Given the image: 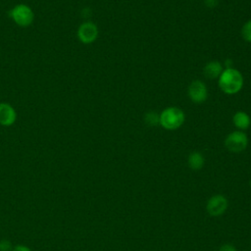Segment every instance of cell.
I'll return each instance as SVG.
<instances>
[{
    "label": "cell",
    "mask_w": 251,
    "mask_h": 251,
    "mask_svg": "<svg viewBox=\"0 0 251 251\" xmlns=\"http://www.w3.org/2000/svg\"><path fill=\"white\" fill-rule=\"evenodd\" d=\"M144 121L148 126H157L160 125V114L155 111H149L144 116Z\"/></svg>",
    "instance_id": "obj_12"
},
{
    "label": "cell",
    "mask_w": 251,
    "mask_h": 251,
    "mask_svg": "<svg viewBox=\"0 0 251 251\" xmlns=\"http://www.w3.org/2000/svg\"><path fill=\"white\" fill-rule=\"evenodd\" d=\"M187 93L191 101L194 103H202L208 97V88L203 81L195 79L190 82Z\"/></svg>",
    "instance_id": "obj_7"
},
{
    "label": "cell",
    "mask_w": 251,
    "mask_h": 251,
    "mask_svg": "<svg viewBox=\"0 0 251 251\" xmlns=\"http://www.w3.org/2000/svg\"><path fill=\"white\" fill-rule=\"evenodd\" d=\"M219 87L226 94H235L243 86V76L241 73L234 68H226L219 76Z\"/></svg>",
    "instance_id": "obj_1"
},
{
    "label": "cell",
    "mask_w": 251,
    "mask_h": 251,
    "mask_svg": "<svg viewBox=\"0 0 251 251\" xmlns=\"http://www.w3.org/2000/svg\"><path fill=\"white\" fill-rule=\"evenodd\" d=\"M249 185H250V187H251V179H250V181H249Z\"/></svg>",
    "instance_id": "obj_18"
},
{
    "label": "cell",
    "mask_w": 251,
    "mask_h": 251,
    "mask_svg": "<svg viewBox=\"0 0 251 251\" xmlns=\"http://www.w3.org/2000/svg\"><path fill=\"white\" fill-rule=\"evenodd\" d=\"M223 71H224V67L219 61H210L205 65L203 69L205 76L211 79L219 78Z\"/></svg>",
    "instance_id": "obj_9"
},
{
    "label": "cell",
    "mask_w": 251,
    "mask_h": 251,
    "mask_svg": "<svg viewBox=\"0 0 251 251\" xmlns=\"http://www.w3.org/2000/svg\"><path fill=\"white\" fill-rule=\"evenodd\" d=\"M9 18L17 25L21 27H27L32 25L34 21V13L32 9L24 3H19L8 11Z\"/></svg>",
    "instance_id": "obj_3"
},
{
    "label": "cell",
    "mask_w": 251,
    "mask_h": 251,
    "mask_svg": "<svg viewBox=\"0 0 251 251\" xmlns=\"http://www.w3.org/2000/svg\"><path fill=\"white\" fill-rule=\"evenodd\" d=\"M204 4L208 8H214L219 4V0H204Z\"/></svg>",
    "instance_id": "obj_16"
},
{
    "label": "cell",
    "mask_w": 251,
    "mask_h": 251,
    "mask_svg": "<svg viewBox=\"0 0 251 251\" xmlns=\"http://www.w3.org/2000/svg\"><path fill=\"white\" fill-rule=\"evenodd\" d=\"M232 122L234 126L238 130H242V131L247 129L251 125V119L249 115L244 111L235 112L232 117Z\"/></svg>",
    "instance_id": "obj_10"
},
{
    "label": "cell",
    "mask_w": 251,
    "mask_h": 251,
    "mask_svg": "<svg viewBox=\"0 0 251 251\" xmlns=\"http://www.w3.org/2000/svg\"><path fill=\"white\" fill-rule=\"evenodd\" d=\"M219 251H237L236 248L232 245V244H229V243H225L223 244L221 247H220V250Z\"/></svg>",
    "instance_id": "obj_15"
},
{
    "label": "cell",
    "mask_w": 251,
    "mask_h": 251,
    "mask_svg": "<svg viewBox=\"0 0 251 251\" xmlns=\"http://www.w3.org/2000/svg\"><path fill=\"white\" fill-rule=\"evenodd\" d=\"M248 145V137L242 130H234L228 133L225 139L226 148L232 153L244 151Z\"/></svg>",
    "instance_id": "obj_4"
},
{
    "label": "cell",
    "mask_w": 251,
    "mask_h": 251,
    "mask_svg": "<svg viewBox=\"0 0 251 251\" xmlns=\"http://www.w3.org/2000/svg\"><path fill=\"white\" fill-rule=\"evenodd\" d=\"M185 121L184 112L175 106H171L163 110L160 114V125L168 130L179 128Z\"/></svg>",
    "instance_id": "obj_2"
},
{
    "label": "cell",
    "mask_w": 251,
    "mask_h": 251,
    "mask_svg": "<svg viewBox=\"0 0 251 251\" xmlns=\"http://www.w3.org/2000/svg\"><path fill=\"white\" fill-rule=\"evenodd\" d=\"M13 247L11 245V242L7 239L0 240V251H12Z\"/></svg>",
    "instance_id": "obj_14"
},
{
    "label": "cell",
    "mask_w": 251,
    "mask_h": 251,
    "mask_svg": "<svg viewBox=\"0 0 251 251\" xmlns=\"http://www.w3.org/2000/svg\"><path fill=\"white\" fill-rule=\"evenodd\" d=\"M16 109L7 102L0 103V125L2 126H11L17 121Z\"/></svg>",
    "instance_id": "obj_8"
},
{
    "label": "cell",
    "mask_w": 251,
    "mask_h": 251,
    "mask_svg": "<svg viewBox=\"0 0 251 251\" xmlns=\"http://www.w3.org/2000/svg\"><path fill=\"white\" fill-rule=\"evenodd\" d=\"M187 164L188 167L193 170V171H199L203 168L205 164V159L204 156L202 155L201 152L198 151H193L188 155L187 158Z\"/></svg>",
    "instance_id": "obj_11"
},
{
    "label": "cell",
    "mask_w": 251,
    "mask_h": 251,
    "mask_svg": "<svg viewBox=\"0 0 251 251\" xmlns=\"http://www.w3.org/2000/svg\"><path fill=\"white\" fill-rule=\"evenodd\" d=\"M99 30L97 25L90 22L86 21L79 25L76 30V36L78 40L83 44H91L98 38Z\"/></svg>",
    "instance_id": "obj_5"
},
{
    "label": "cell",
    "mask_w": 251,
    "mask_h": 251,
    "mask_svg": "<svg viewBox=\"0 0 251 251\" xmlns=\"http://www.w3.org/2000/svg\"><path fill=\"white\" fill-rule=\"evenodd\" d=\"M241 35L247 41L251 43V20L247 21L241 28Z\"/></svg>",
    "instance_id": "obj_13"
},
{
    "label": "cell",
    "mask_w": 251,
    "mask_h": 251,
    "mask_svg": "<svg viewBox=\"0 0 251 251\" xmlns=\"http://www.w3.org/2000/svg\"><path fill=\"white\" fill-rule=\"evenodd\" d=\"M228 206V201L226 197L223 194L212 195L206 204V211L212 217H219L223 215Z\"/></svg>",
    "instance_id": "obj_6"
},
{
    "label": "cell",
    "mask_w": 251,
    "mask_h": 251,
    "mask_svg": "<svg viewBox=\"0 0 251 251\" xmlns=\"http://www.w3.org/2000/svg\"><path fill=\"white\" fill-rule=\"evenodd\" d=\"M12 251H31L27 246L25 245H17L12 249Z\"/></svg>",
    "instance_id": "obj_17"
}]
</instances>
